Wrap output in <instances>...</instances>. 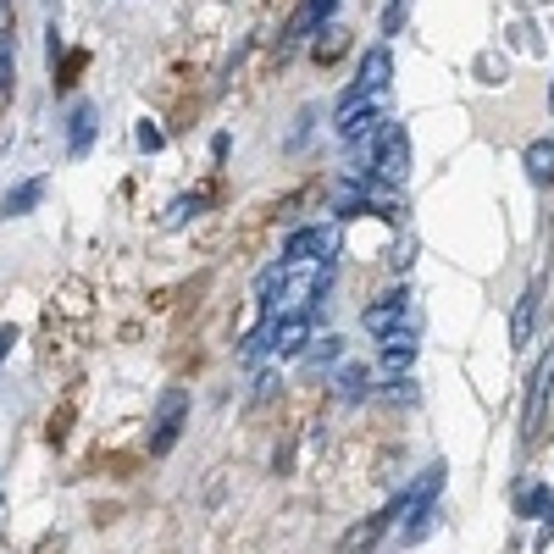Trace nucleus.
Listing matches in <instances>:
<instances>
[{"mask_svg":"<svg viewBox=\"0 0 554 554\" xmlns=\"http://www.w3.org/2000/svg\"><path fill=\"white\" fill-rule=\"evenodd\" d=\"M12 67H17V39L0 34V89H12Z\"/></svg>","mask_w":554,"mask_h":554,"instance_id":"obj_21","label":"nucleus"},{"mask_svg":"<svg viewBox=\"0 0 554 554\" xmlns=\"http://www.w3.org/2000/svg\"><path fill=\"white\" fill-rule=\"evenodd\" d=\"M383 122H388L383 100H338V139L344 145H372Z\"/></svg>","mask_w":554,"mask_h":554,"instance_id":"obj_4","label":"nucleus"},{"mask_svg":"<svg viewBox=\"0 0 554 554\" xmlns=\"http://www.w3.org/2000/svg\"><path fill=\"white\" fill-rule=\"evenodd\" d=\"M277 388H283V383H277V372H266V377H261V383H255V394H250V405H266V399H272V394H277Z\"/></svg>","mask_w":554,"mask_h":554,"instance_id":"obj_24","label":"nucleus"},{"mask_svg":"<svg viewBox=\"0 0 554 554\" xmlns=\"http://www.w3.org/2000/svg\"><path fill=\"white\" fill-rule=\"evenodd\" d=\"M438 494H444V466H427L422 477H416V488H405V543H422L427 532H433V521H438Z\"/></svg>","mask_w":554,"mask_h":554,"instance_id":"obj_2","label":"nucleus"},{"mask_svg":"<svg viewBox=\"0 0 554 554\" xmlns=\"http://www.w3.org/2000/svg\"><path fill=\"white\" fill-rule=\"evenodd\" d=\"M39 200H45V178H28V183H17V189L0 200V217H28Z\"/></svg>","mask_w":554,"mask_h":554,"instance_id":"obj_16","label":"nucleus"},{"mask_svg":"<svg viewBox=\"0 0 554 554\" xmlns=\"http://www.w3.org/2000/svg\"><path fill=\"white\" fill-rule=\"evenodd\" d=\"M200 205H205V194H189V200H178V205H172V211H178L172 222H183V217H200Z\"/></svg>","mask_w":554,"mask_h":554,"instance_id":"obj_25","label":"nucleus"},{"mask_svg":"<svg viewBox=\"0 0 554 554\" xmlns=\"http://www.w3.org/2000/svg\"><path fill=\"white\" fill-rule=\"evenodd\" d=\"M0 34H12V0H0Z\"/></svg>","mask_w":554,"mask_h":554,"instance_id":"obj_27","label":"nucleus"},{"mask_svg":"<svg viewBox=\"0 0 554 554\" xmlns=\"http://www.w3.org/2000/svg\"><path fill=\"white\" fill-rule=\"evenodd\" d=\"M416 327H399V333H383V350H377V366H383L388 377H405L410 366H416Z\"/></svg>","mask_w":554,"mask_h":554,"instance_id":"obj_12","label":"nucleus"},{"mask_svg":"<svg viewBox=\"0 0 554 554\" xmlns=\"http://www.w3.org/2000/svg\"><path fill=\"white\" fill-rule=\"evenodd\" d=\"M516 510H521L527 521H543V532H538V549H543V543L554 538V488H549V482H532V488H521V494H516Z\"/></svg>","mask_w":554,"mask_h":554,"instance_id":"obj_13","label":"nucleus"},{"mask_svg":"<svg viewBox=\"0 0 554 554\" xmlns=\"http://www.w3.org/2000/svg\"><path fill=\"white\" fill-rule=\"evenodd\" d=\"M322 34H327V39H316L311 56H316V61H338V50H344V28H338V23H322Z\"/></svg>","mask_w":554,"mask_h":554,"instance_id":"obj_18","label":"nucleus"},{"mask_svg":"<svg viewBox=\"0 0 554 554\" xmlns=\"http://www.w3.org/2000/svg\"><path fill=\"white\" fill-rule=\"evenodd\" d=\"M272 322V350L277 355H300L311 344V311H266Z\"/></svg>","mask_w":554,"mask_h":554,"instance_id":"obj_10","label":"nucleus"},{"mask_svg":"<svg viewBox=\"0 0 554 554\" xmlns=\"http://www.w3.org/2000/svg\"><path fill=\"white\" fill-rule=\"evenodd\" d=\"M521 167H527V178L538 183V189H549L554 183V139H532V145L521 150Z\"/></svg>","mask_w":554,"mask_h":554,"instance_id":"obj_14","label":"nucleus"},{"mask_svg":"<svg viewBox=\"0 0 554 554\" xmlns=\"http://www.w3.org/2000/svg\"><path fill=\"white\" fill-rule=\"evenodd\" d=\"M405 12H410V0H388V12H383V34H399V28H405Z\"/></svg>","mask_w":554,"mask_h":554,"instance_id":"obj_22","label":"nucleus"},{"mask_svg":"<svg viewBox=\"0 0 554 554\" xmlns=\"http://www.w3.org/2000/svg\"><path fill=\"white\" fill-rule=\"evenodd\" d=\"M355 178L366 183V189H399V183L410 178V133L405 122H383L372 139V156L355 167Z\"/></svg>","mask_w":554,"mask_h":554,"instance_id":"obj_1","label":"nucleus"},{"mask_svg":"<svg viewBox=\"0 0 554 554\" xmlns=\"http://www.w3.org/2000/svg\"><path fill=\"white\" fill-rule=\"evenodd\" d=\"M300 17H305L311 28H322V23H333V17H338V0H305Z\"/></svg>","mask_w":554,"mask_h":554,"instance_id":"obj_20","label":"nucleus"},{"mask_svg":"<svg viewBox=\"0 0 554 554\" xmlns=\"http://www.w3.org/2000/svg\"><path fill=\"white\" fill-rule=\"evenodd\" d=\"M12 344H17V327H0V366H6V355H12Z\"/></svg>","mask_w":554,"mask_h":554,"instance_id":"obj_26","label":"nucleus"},{"mask_svg":"<svg viewBox=\"0 0 554 554\" xmlns=\"http://www.w3.org/2000/svg\"><path fill=\"white\" fill-rule=\"evenodd\" d=\"M133 139H139V150H161V145H167L156 122H139V133H133Z\"/></svg>","mask_w":554,"mask_h":554,"instance_id":"obj_23","label":"nucleus"},{"mask_svg":"<svg viewBox=\"0 0 554 554\" xmlns=\"http://www.w3.org/2000/svg\"><path fill=\"white\" fill-rule=\"evenodd\" d=\"M305 355H311V366H338V355H344V338L327 333L322 344H316V350H305Z\"/></svg>","mask_w":554,"mask_h":554,"instance_id":"obj_19","label":"nucleus"},{"mask_svg":"<svg viewBox=\"0 0 554 554\" xmlns=\"http://www.w3.org/2000/svg\"><path fill=\"white\" fill-rule=\"evenodd\" d=\"M361 322H366V333H372V338L410 327V289H388L383 300H372V305L361 311Z\"/></svg>","mask_w":554,"mask_h":554,"instance_id":"obj_8","label":"nucleus"},{"mask_svg":"<svg viewBox=\"0 0 554 554\" xmlns=\"http://www.w3.org/2000/svg\"><path fill=\"white\" fill-rule=\"evenodd\" d=\"M405 510V499H394V505H383V510H372L366 521H355L344 538H338V554H377V543H383V532H388V521Z\"/></svg>","mask_w":554,"mask_h":554,"instance_id":"obj_7","label":"nucleus"},{"mask_svg":"<svg viewBox=\"0 0 554 554\" xmlns=\"http://www.w3.org/2000/svg\"><path fill=\"white\" fill-rule=\"evenodd\" d=\"M89 139H95V106H73V117H67V156H89Z\"/></svg>","mask_w":554,"mask_h":554,"instance_id":"obj_15","label":"nucleus"},{"mask_svg":"<svg viewBox=\"0 0 554 554\" xmlns=\"http://www.w3.org/2000/svg\"><path fill=\"white\" fill-rule=\"evenodd\" d=\"M338 394H344V399H366V394H372V372H366L361 361L338 366Z\"/></svg>","mask_w":554,"mask_h":554,"instance_id":"obj_17","label":"nucleus"},{"mask_svg":"<svg viewBox=\"0 0 554 554\" xmlns=\"http://www.w3.org/2000/svg\"><path fill=\"white\" fill-rule=\"evenodd\" d=\"M549 111H554V84H549Z\"/></svg>","mask_w":554,"mask_h":554,"instance_id":"obj_28","label":"nucleus"},{"mask_svg":"<svg viewBox=\"0 0 554 554\" xmlns=\"http://www.w3.org/2000/svg\"><path fill=\"white\" fill-rule=\"evenodd\" d=\"M338 250V233L322 228V222H311V228H294L289 239H283V261L300 266V261H327V255Z\"/></svg>","mask_w":554,"mask_h":554,"instance_id":"obj_9","label":"nucleus"},{"mask_svg":"<svg viewBox=\"0 0 554 554\" xmlns=\"http://www.w3.org/2000/svg\"><path fill=\"white\" fill-rule=\"evenodd\" d=\"M549 394H554V350H543L538 372H532V383H527V410H521V444H532V438H538V422H543V410H549Z\"/></svg>","mask_w":554,"mask_h":554,"instance_id":"obj_5","label":"nucleus"},{"mask_svg":"<svg viewBox=\"0 0 554 554\" xmlns=\"http://www.w3.org/2000/svg\"><path fill=\"white\" fill-rule=\"evenodd\" d=\"M538 305H543V277H532L527 289H521L516 311H510V344H516V350H527L532 333H538Z\"/></svg>","mask_w":554,"mask_h":554,"instance_id":"obj_11","label":"nucleus"},{"mask_svg":"<svg viewBox=\"0 0 554 554\" xmlns=\"http://www.w3.org/2000/svg\"><path fill=\"white\" fill-rule=\"evenodd\" d=\"M189 427V388H167L156 405V422H150V455H172Z\"/></svg>","mask_w":554,"mask_h":554,"instance_id":"obj_3","label":"nucleus"},{"mask_svg":"<svg viewBox=\"0 0 554 554\" xmlns=\"http://www.w3.org/2000/svg\"><path fill=\"white\" fill-rule=\"evenodd\" d=\"M388 78H394V50L372 45L361 56V78L350 84V95H344V100H383L388 95Z\"/></svg>","mask_w":554,"mask_h":554,"instance_id":"obj_6","label":"nucleus"}]
</instances>
